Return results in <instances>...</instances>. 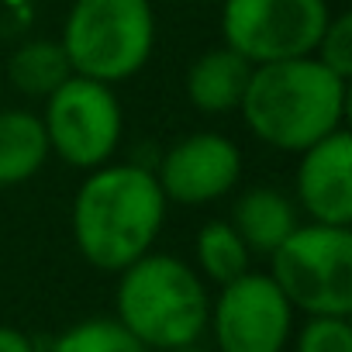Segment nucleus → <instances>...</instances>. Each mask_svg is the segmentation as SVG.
<instances>
[{
    "label": "nucleus",
    "mask_w": 352,
    "mask_h": 352,
    "mask_svg": "<svg viewBox=\"0 0 352 352\" xmlns=\"http://www.w3.org/2000/svg\"><path fill=\"white\" fill-rule=\"evenodd\" d=\"M331 11L324 0H225L221 35L252 66L314 56Z\"/></svg>",
    "instance_id": "0eeeda50"
},
{
    "label": "nucleus",
    "mask_w": 352,
    "mask_h": 352,
    "mask_svg": "<svg viewBox=\"0 0 352 352\" xmlns=\"http://www.w3.org/2000/svg\"><path fill=\"white\" fill-rule=\"evenodd\" d=\"M252 63L242 59L235 49L218 45L201 52L187 69V97L201 114H232L242 104L249 87Z\"/></svg>",
    "instance_id": "9b49d317"
},
{
    "label": "nucleus",
    "mask_w": 352,
    "mask_h": 352,
    "mask_svg": "<svg viewBox=\"0 0 352 352\" xmlns=\"http://www.w3.org/2000/svg\"><path fill=\"white\" fill-rule=\"evenodd\" d=\"M0 352H35L32 338L11 324H0Z\"/></svg>",
    "instance_id": "6ab92c4d"
},
{
    "label": "nucleus",
    "mask_w": 352,
    "mask_h": 352,
    "mask_svg": "<svg viewBox=\"0 0 352 352\" xmlns=\"http://www.w3.org/2000/svg\"><path fill=\"white\" fill-rule=\"evenodd\" d=\"M297 204L311 221L352 225V135L335 128L297 162Z\"/></svg>",
    "instance_id": "9d476101"
},
{
    "label": "nucleus",
    "mask_w": 352,
    "mask_h": 352,
    "mask_svg": "<svg viewBox=\"0 0 352 352\" xmlns=\"http://www.w3.org/2000/svg\"><path fill=\"white\" fill-rule=\"evenodd\" d=\"M297 225L300 221L294 201L276 187H249L232 208V228L245 249L259 256H270Z\"/></svg>",
    "instance_id": "f8f14e48"
},
{
    "label": "nucleus",
    "mask_w": 352,
    "mask_h": 352,
    "mask_svg": "<svg viewBox=\"0 0 352 352\" xmlns=\"http://www.w3.org/2000/svg\"><path fill=\"white\" fill-rule=\"evenodd\" d=\"M59 42L73 73L107 87L124 83L155 49L152 0H73Z\"/></svg>",
    "instance_id": "20e7f679"
},
{
    "label": "nucleus",
    "mask_w": 352,
    "mask_h": 352,
    "mask_svg": "<svg viewBox=\"0 0 352 352\" xmlns=\"http://www.w3.org/2000/svg\"><path fill=\"white\" fill-rule=\"evenodd\" d=\"M345 100L349 80L335 76L314 56H297L252 66L239 111L249 131L270 148L304 152L342 128Z\"/></svg>",
    "instance_id": "f03ea898"
},
{
    "label": "nucleus",
    "mask_w": 352,
    "mask_h": 352,
    "mask_svg": "<svg viewBox=\"0 0 352 352\" xmlns=\"http://www.w3.org/2000/svg\"><path fill=\"white\" fill-rule=\"evenodd\" d=\"M166 194L155 173L131 162H104L87 173L73 201V239L80 256L104 273H121L138 256L152 252L162 221Z\"/></svg>",
    "instance_id": "f257e3e1"
},
{
    "label": "nucleus",
    "mask_w": 352,
    "mask_h": 352,
    "mask_svg": "<svg viewBox=\"0 0 352 352\" xmlns=\"http://www.w3.org/2000/svg\"><path fill=\"white\" fill-rule=\"evenodd\" d=\"M169 352H208V349H201V345L194 342V345H180V349H169Z\"/></svg>",
    "instance_id": "aec40b11"
},
{
    "label": "nucleus",
    "mask_w": 352,
    "mask_h": 352,
    "mask_svg": "<svg viewBox=\"0 0 352 352\" xmlns=\"http://www.w3.org/2000/svg\"><path fill=\"white\" fill-rule=\"evenodd\" d=\"M249 249L232 228V221H208L197 232V266L211 283H228L249 270Z\"/></svg>",
    "instance_id": "2eb2a0df"
},
{
    "label": "nucleus",
    "mask_w": 352,
    "mask_h": 352,
    "mask_svg": "<svg viewBox=\"0 0 352 352\" xmlns=\"http://www.w3.org/2000/svg\"><path fill=\"white\" fill-rule=\"evenodd\" d=\"M270 276L307 314L352 311V232L345 225H297L273 252Z\"/></svg>",
    "instance_id": "39448f33"
},
{
    "label": "nucleus",
    "mask_w": 352,
    "mask_h": 352,
    "mask_svg": "<svg viewBox=\"0 0 352 352\" xmlns=\"http://www.w3.org/2000/svg\"><path fill=\"white\" fill-rule=\"evenodd\" d=\"M118 321L145 349L194 345L211 318V297L204 280L176 256L145 252L121 270L118 280Z\"/></svg>",
    "instance_id": "7ed1b4c3"
},
{
    "label": "nucleus",
    "mask_w": 352,
    "mask_h": 352,
    "mask_svg": "<svg viewBox=\"0 0 352 352\" xmlns=\"http://www.w3.org/2000/svg\"><path fill=\"white\" fill-rule=\"evenodd\" d=\"M49 148L73 169H97L111 162L121 142V104L100 80L73 73L59 90L45 97L42 114Z\"/></svg>",
    "instance_id": "423d86ee"
},
{
    "label": "nucleus",
    "mask_w": 352,
    "mask_h": 352,
    "mask_svg": "<svg viewBox=\"0 0 352 352\" xmlns=\"http://www.w3.org/2000/svg\"><path fill=\"white\" fill-rule=\"evenodd\" d=\"M49 155L52 148H49L42 114L25 107L0 111V187L28 184L35 173H42Z\"/></svg>",
    "instance_id": "ddd939ff"
},
{
    "label": "nucleus",
    "mask_w": 352,
    "mask_h": 352,
    "mask_svg": "<svg viewBox=\"0 0 352 352\" xmlns=\"http://www.w3.org/2000/svg\"><path fill=\"white\" fill-rule=\"evenodd\" d=\"M314 59H321L342 80L352 76V14L349 11L328 18V25H324V32L318 38Z\"/></svg>",
    "instance_id": "a211bd4d"
},
{
    "label": "nucleus",
    "mask_w": 352,
    "mask_h": 352,
    "mask_svg": "<svg viewBox=\"0 0 352 352\" xmlns=\"http://www.w3.org/2000/svg\"><path fill=\"white\" fill-rule=\"evenodd\" d=\"M297 352H352L349 314H311L297 335Z\"/></svg>",
    "instance_id": "f3484780"
},
{
    "label": "nucleus",
    "mask_w": 352,
    "mask_h": 352,
    "mask_svg": "<svg viewBox=\"0 0 352 352\" xmlns=\"http://www.w3.org/2000/svg\"><path fill=\"white\" fill-rule=\"evenodd\" d=\"M208 324L218 352H283L294 328V307L270 273H242L221 283Z\"/></svg>",
    "instance_id": "6e6552de"
},
{
    "label": "nucleus",
    "mask_w": 352,
    "mask_h": 352,
    "mask_svg": "<svg viewBox=\"0 0 352 352\" xmlns=\"http://www.w3.org/2000/svg\"><path fill=\"white\" fill-rule=\"evenodd\" d=\"M49 352H148L118 318H87L66 328Z\"/></svg>",
    "instance_id": "dca6fc26"
},
{
    "label": "nucleus",
    "mask_w": 352,
    "mask_h": 352,
    "mask_svg": "<svg viewBox=\"0 0 352 352\" xmlns=\"http://www.w3.org/2000/svg\"><path fill=\"white\" fill-rule=\"evenodd\" d=\"M8 76H11V87L21 90L25 97L45 100L52 90H59L73 76V66L66 59L63 42L35 38V42H25L14 49V56L8 63Z\"/></svg>",
    "instance_id": "4468645a"
},
{
    "label": "nucleus",
    "mask_w": 352,
    "mask_h": 352,
    "mask_svg": "<svg viewBox=\"0 0 352 352\" xmlns=\"http://www.w3.org/2000/svg\"><path fill=\"white\" fill-rule=\"evenodd\" d=\"M155 180L173 204H211L228 197L242 180V152L228 135L194 131L166 148Z\"/></svg>",
    "instance_id": "1a4fd4ad"
}]
</instances>
